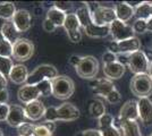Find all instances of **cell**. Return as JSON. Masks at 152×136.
Listing matches in <instances>:
<instances>
[{
    "label": "cell",
    "mask_w": 152,
    "mask_h": 136,
    "mask_svg": "<svg viewBox=\"0 0 152 136\" xmlns=\"http://www.w3.org/2000/svg\"><path fill=\"white\" fill-rule=\"evenodd\" d=\"M149 75H150V77L152 78V63L150 64V69H149Z\"/></svg>",
    "instance_id": "53"
},
{
    "label": "cell",
    "mask_w": 152,
    "mask_h": 136,
    "mask_svg": "<svg viewBox=\"0 0 152 136\" xmlns=\"http://www.w3.org/2000/svg\"><path fill=\"white\" fill-rule=\"evenodd\" d=\"M89 112L91 117L100 119L103 115H106V105L101 100H98V99L92 100L89 105Z\"/></svg>",
    "instance_id": "27"
},
{
    "label": "cell",
    "mask_w": 152,
    "mask_h": 136,
    "mask_svg": "<svg viewBox=\"0 0 152 136\" xmlns=\"http://www.w3.org/2000/svg\"><path fill=\"white\" fill-rule=\"evenodd\" d=\"M76 136H82V132H80L78 134H76Z\"/></svg>",
    "instance_id": "54"
},
{
    "label": "cell",
    "mask_w": 152,
    "mask_h": 136,
    "mask_svg": "<svg viewBox=\"0 0 152 136\" xmlns=\"http://www.w3.org/2000/svg\"><path fill=\"white\" fill-rule=\"evenodd\" d=\"M13 23L15 24L16 28L20 33H24L30 30L32 23H31V14L25 9H19L16 12L15 16L13 18Z\"/></svg>",
    "instance_id": "17"
},
{
    "label": "cell",
    "mask_w": 152,
    "mask_h": 136,
    "mask_svg": "<svg viewBox=\"0 0 152 136\" xmlns=\"http://www.w3.org/2000/svg\"><path fill=\"white\" fill-rule=\"evenodd\" d=\"M82 136H102L99 129H86L82 132Z\"/></svg>",
    "instance_id": "44"
},
{
    "label": "cell",
    "mask_w": 152,
    "mask_h": 136,
    "mask_svg": "<svg viewBox=\"0 0 152 136\" xmlns=\"http://www.w3.org/2000/svg\"><path fill=\"white\" fill-rule=\"evenodd\" d=\"M0 56L5 58H12L13 56V44L5 39H0Z\"/></svg>",
    "instance_id": "31"
},
{
    "label": "cell",
    "mask_w": 152,
    "mask_h": 136,
    "mask_svg": "<svg viewBox=\"0 0 152 136\" xmlns=\"http://www.w3.org/2000/svg\"><path fill=\"white\" fill-rule=\"evenodd\" d=\"M75 14L76 16H77V18H78V20H80L81 27H83V28H85L91 23H93V20H92V14H91V10H90L88 4L78 7L77 10L75 12Z\"/></svg>",
    "instance_id": "24"
},
{
    "label": "cell",
    "mask_w": 152,
    "mask_h": 136,
    "mask_svg": "<svg viewBox=\"0 0 152 136\" xmlns=\"http://www.w3.org/2000/svg\"><path fill=\"white\" fill-rule=\"evenodd\" d=\"M128 56L129 55H125V53H119L117 55V61L121 64L123 66H127V63H128Z\"/></svg>",
    "instance_id": "46"
},
{
    "label": "cell",
    "mask_w": 152,
    "mask_h": 136,
    "mask_svg": "<svg viewBox=\"0 0 152 136\" xmlns=\"http://www.w3.org/2000/svg\"><path fill=\"white\" fill-rule=\"evenodd\" d=\"M58 76V71L55 66L43 64V65L38 66L34 71L28 75L26 84L30 85H37L40 82L45 81V79H53Z\"/></svg>",
    "instance_id": "5"
},
{
    "label": "cell",
    "mask_w": 152,
    "mask_h": 136,
    "mask_svg": "<svg viewBox=\"0 0 152 136\" xmlns=\"http://www.w3.org/2000/svg\"><path fill=\"white\" fill-rule=\"evenodd\" d=\"M101 132L102 136H123L121 134V130L119 128H117L115 125L113 126H108V127H104V128H101L99 129Z\"/></svg>",
    "instance_id": "34"
},
{
    "label": "cell",
    "mask_w": 152,
    "mask_h": 136,
    "mask_svg": "<svg viewBox=\"0 0 152 136\" xmlns=\"http://www.w3.org/2000/svg\"><path fill=\"white\" fill-rule=\"evenodd\" d=\"M13 66L12 58H5V57L0 56V74H2L6 78L9 77V74H10Z\"/></svg>",
    "instance_id": "30"
},
{
    "label": "cell",
    "mask_w": 152,
    "mask_h": 136,
    "mask_svg": "<svg viewBox=\"0 0 152 136\" xmlns=\"http://www.w3.org/2000/svg\"><path fill=\"white\" fill-rule=\"evenodd\" d=\"M52 83V95L59 100L69 99L75 92V84L73 79L65 75H58L51 81Z\"/></svg>",
    "instance_id": "1"
},
{
    "label": "cell",
    "mask_w": 152,
    "mask_h": 136,
    "mask_svg": "<svg viewBox=\"0 0 152 136\" xmlns=\"http://www.w3.org/2000/svg\"><path fill=\"white\" fill-rule=\"evenodd\" d=\"M151 136H152V134H151Z\"/></svg>",
    "instance_id": "58"
},
{
    "label": "cell",
    "mask_w": 152,
    "mask_h": 136,
    "mask_svg": "<svg viewBox=\"0 0 152 136\" xmlns=\"http://www.w3.org/2000/svg\"><path fill=\"white\" fill-rule=\"evenodd\" d=\"M6 86H7V78L2 74H0V92L7 90Z\"/></svg>",
    "instance_id": "50"
},
{
    "label": "cell",
    "mask_w": 152,
    "mask_h": 136,
    "mask_svg": "<svg viewBox=\"0 0 152 136\" xmlns=\"http://www.w3.org/2000/svg\"><path fill=\"white\" fill-rule=\"evenodd\" d=\"M127 67L134 75L139 74H149L150 69V61L145 57L144 51H136L134 53H131L128 56V63Z\"/></svg>",
    "instance_id": "6"
},
{
    "label": "cell",
    "mask_w": 152,
    "mask_h": 136,
    "mask_svg": "<svg viewBox=\"0 0 152 136\" xmlns=\"http://www.w3.org/2000/svg\"><path fill=\"white\" fill-rule=\"evenodd\" d=\"M102 61H103V65L106 64H111V63H116L117 61V55H115L113 52L107 51L102 55Z\"/></svg>",
    "instance_id": "40"
},
{
    "label": "cell",
    "mask_w": 152,
    "mask_h": 136,
    "mask_svg": "<svg viewBox=\"0 0 152 136\" xmlns=\"http://www.w3.org/2000/svg\"><path fill=\"white\" fill-rule=\"evenodd\" d=\"M106 100H107L109 103H111V104H116V103H118L119 101L121 100V93L118 92L117 90H115L113 91L109 95H108L107 97H106Z\"/></svg>",
    "instance_id": "39"
},
{
    "label": "cell",
    "mask_w": 152,
    "mask_h": 136,
    "mask_svg": "<svg viewBox=\"0 0 152 136\" xmlns=\"http://www.w3.org/2000/svg\"><path fill=\"white\" fill-rule=\"evenodd\" d=\"M16 8L13 2H0V18L7 20H13L16 14Z\"/></svg>",
    "instance_id": "29"
},
{
    "label": "cell",
    "mask_w": 152,
    "mask_h": 136,
    "mask_svg": "<svg viewBox=\"0 0 152 136\" xmlns=\"http://www.w3.org/2000/svg\"><path fill=\"white\" fill-rule=\"evenodd\" d=\"M139 118V107H137V101L135 100H128L123 104V107L119 110V116L118 119L123 120H135Z\"/></svg>",
    "instance_id": "15"
},
{
    "label": "cell",
    "mask_w": 152,
    "mask_h": 136,
    "mask_svg": "<svg viewBox=\"0 0 152 136\" xmlns=\"http://www.w3.org/2000/svg\"><path fill=\"white\" fill-rule=\"evenodd\" d=\"M108 51L113 52L115 55H118V53H119V50H118V42L111 41V42L108 44Z\"/></svg>",
    "instance_id": "45"
},
{
    "label": "cell",
    "mask_w": 152,
    "mask_h": 136,
    "mask_svg": "<svg viewBox=\"0 0 152 136\" xmlns=\"http://www.w3.org/2000/svg\"><path fill=\"white\" fill-rule=\"evenodd\" d=\"M85 34L90 38H94V39H101L106 38L110 34V28L109 26H98L94 23H91L89 26H86L84 28Z\"/></svg>",
    "instance_id": "23"
},
{
    "label": "cell",
    "mask_w": 152,
    "mask_h": 136,
    "mask_svg": "<svg viewBox=\"0 0 152 136\" xmlns=\"http://www.w3.org/2000/svg\"><path fill=\"white\" fill-rule=\"evenodd\" d=\"M135 16L136 20H148L151 17V2L150 1H142L135 8Z\"/></svg>",
    "instance_id": "28"
},
{
    "label": "cell",
    "mask_w": 152,
    "mask_h": 136,
    "mask_svg": "<svg viewBox=\"0 0 152 136\" xmlns=\"http://www.w3.org/2000/svg\"><path fill=\"white\" fill-rule=\"evenodd\" d=\"M99 120V129H101V128H104V127H108V126H113L115 125V118L111 115H109V113H106V115H103V116L100 118V119H98Z\"/></svg>",
    "instance_id": "35"
},
{
    "label": "cell",
    "mask_w": 152,
    "mask_h": 136,
    "mask_svg": "<svg viewBox=\"0 0 152 136\" xmlns=\"http://www.w3.org/2000/svg\"><path fill=\"white\" fill-rule=\"evenodd\" d=\"M42 27H43V30H45V32H48V33L55 32V30L57 28V27H56V25H55L52 22H50V20H48V18H45V20H43Z\"/></svg>",
    "instance_id": "42"
},
{
    "label": "cell",
    "mask_w": 152,
    "mask_h": 136,
    "mask_svg": "<svg viewBox=\"0 0 152 136\" xmlns=\"http://www.w3.org/2000/svg\"><path fill=\"white\" fill-rule=\"evenodd\" d=\"M139 107V118L142 124L149 127L152 126V101L149 97H143L137 100Z\"/></svg>",
    "instance_id": "11"
},
{
    "label": "cell",
    "mask_w": 152,
    "mask_h": 136,
    "mask_svg": "<svg viewBox=\"0 0 152 136\" xmlns=\"http://www.w3.org/2000/svg\"><path fill=\"white\" fill-rule=\"evenodd\" d=\"M133 31L137 34H143L148 31L146 28V20H136L133 23Z\"/></svg>",
    "instance_id": "36"
},
{
    "label": "cell",
    "mask_w": 152,
    "mask_h": 136,
    "mask_svg": "<svg viewBox=\"0 0 152 136\" xmlns=\"http://www.w3.org/2000/svg\"><path fill=\"white\" fill-rule=\"evenodd\" d=\"M53 7L58 8L59 10H61L64 13H67L68 10L73 8V2H70V1H55Z\"/></svg>",
    "instance_id": "38"
},
{
    "label": "cell",
    "mask_w": 152,
    "mask_h": 136,
    "mask_svg": "<svg viewBox=\"0 0 152 136\" xmlns=\"http://www.w3.org/2000/svg\"><path fill=\"white\" fill-rule=\"evenodd\" d=\"M8 99H9V94H8V91H7V90L1 91V92H0V104L7 103Z\"/></svg>",
    "instance_id": "48"
},
{
    "label": "cell",
    "mask_w": 152,
    "mask_h": 136,
    "mask_svg": "<svg viewBox=\"0 0 152 136\" xmlns=\"http://www.w3.org/2000/svg\"><path fill=\"white\" fill-rule=\"evenodd\" d=\"M40 97H41V93H40L37 85L24 84L17 92V97H18L19 102L24 104L35 101Z\"/></svg>",
    "instance_id": "13"
},
{
    "label": "cell",
    "mask_w": 152,
    "mask_h": 136,
    "mask_svg": "<svg viewBox=\"0 0 152 136\" xmlns=\"http://www.w3.org/2000/svg\"><path fill=\"white\" fill-rule=\"evenodd\" d=\"M34 53V44L28 39H20L13 44V56L12 59L17 61H26Z\"/></svg>",
    "instance_id": "7"
},
{
    "label": "cell",
    "mask_w": 152,
    "mask_h": 136,
    "mask_svg": "<svg viewBox=\"0 0 152 136\" xmlns=\"http://www.w3.org/2000/svg\"><path fill=\"white\" fill-rule=\"evenodd\" d=\"M66 16L67 14L59 10L56 7H51L50 9L48 10L47 13V18L52 22L56 27H60V26H64V23H65V20H66Z\"/></svg>",
    "instance_id": "25"
},
{
    "label": "cell",
    "mask_w": 152,
    "mask_h": 136,
    "mask_svg": "<svg viewBox=\"0 0 152 136\" xmlns=\"http://www.w3.org/2000/svg\"><path fill=\"white\" fill-rule=\"evenodd\" d=\"M39 91L41 93V97H49L52 95V83L51 79H45L37 84Z\"/></svg>",
    "instance_id": "32"
},
{
    "label": "cell",
    "mask_w": 152,
    "mask_h": 136,
    "mask_svg": "<svg viewBox=\"0 0 152 136\" xmlns=\"http://www.w3.org/2000/svg\"><path fill=\"white\" fill-rule=\"evenodd\" d=\"M28 71H27V67L24 65H14L10 74H9V78L10 81L13 82L14 84L17 85H24L27 82V78H28Z\"/></svg>",
    "instance_id": "20"
},
{
    "label": "cell",
    "mask_w": 152,
    "mask_h": 136,
    "mask_svg": "<svg viewBox=\"0 0 152 136\" xmlns=\"http://www.w3.org/2000/svg\"><path fill=\"white\" fill-rule=\"evenodd\" d=\"M0 39H2V35H1V32H0Z\"/></svg>",
    "instance_id": "57"
},
{
    "label": "cell",
    "mask_w": 152,
    "mask_h": 136,
    "mask_svg": "<svg viewBox=\"0 0 152 136\" xmlns=\"http://www.w3.org/2000/svg\"><path fill=\"white\" fill-rule=\"evenodd\" d=\"M90 86L93 91V93L96 95H100L102 97H106L113 92L116 90L113 81L108 79V78H94V79H91L90 81Z\"/></svg>",
    "instance_id": "9"
},
{
    "label": "cell",
    "mask_w": 152,
    "mask_h": 136,
    "mask_svg": "<svg viewBox=\"0 0 152 136\" xmlns=\"http://www.w3.org/2000/svg\"><path fill=\"white\" fill-rule=\"evenodd\" d=\"M0 136H4V133H2V130L0 129Z\"/></svg>",
    "instance_id": "55"
},
{
    "label": "cell",
    "mask_w": 152,
    "mask_h": 136,
    "mask_svg": "<svg viewBox=\"0 0 152 136\" xmlns=\"http://www.w3.org/2000/svg\"><path fill=\"white\" fill-rule=\"evenodd\" d=\"M34 129H35V125L34 124L25 123L23 124L22 126H19L17 128V132H18L19 136H33Z\"/></svg>",
    "instance_id": "33"
},
{
    "label": "cell",
    "mask_w": 152,
    "mask_h": 136,
    "mask_svg": "<svg viewBox=\"0 0 152 136\" xmlns=\"http://www.w3.org/2000/svg\"><path fill=\"white\" fill-rule=\"evenodd\" d=\"M115 126L121 130L123 136H142L139 124L135 120H123L115 118Z\"/></svg>",
    "instance_id": "16"
},
{
    "label": "cell",
    "mask_w": 152,
    "mask_h": 136,
    "mask_svg": "<svg viewBox=\"0 0 152 136\" xmlns=\"http://www.w3.org/2000/svg\"><path fill=\"white\" fill-rule=\"evenodd\" d=\"M81 60H82V57L81 56H77V55H73V56H70L69 58V64L72 66H74V67H77L78 64L81 63Z\"/></svg>",
    "instance_id": "47"
},
{
    "label": "cell",
    "mask_w": 152,
    "mask_h": 136,
    "mask_svg": "<svg viewBox=\"0 0 152 136\" xmlns=\"http://www.w3.org/2000/svg\"><path fill=\"white\" fill-rule=\"evenodd\" d=\"M141 47H142V43H141L139 38H136V36L118 42L119 53H125V55H131V53H134L136 51H140Z\"/></svg>",
    "instance_id": "22"
},
{
    "label": "cell",
    "mask_w": 152,
    "mask_h": 136,
    "mask_svg": "<svg viewBox=\"0 0 152 136\" xmlns=\"http://www.w3.org/2000/svg\"><path fill=\"white\" fill-rule=\"evenodd\" d=\"M150 136H151V135H150Z\"/></svg>",
    "instance_id": "59"
},
{
    "label": "cell",
    "mask_w": 152,
    "mask_h": 136,
    "mask_svg": "<svg viewBox=\"0 0 152 136\" xmlns=\"http://www.w3.org/2000/svg\"><path fill=\"white\" fill-rule=\"evenodd\" d=\"M144 53H145V57L148 58V60L150 61V64L152 63V50H146V51H144Z\"/></svg>",
    "instance_id": "52"
},
{
    "label": "cell",
    "mask_w": 152,
    "mask_h": 136,
    "mask_svg": "<svg viewBox=\"0 0 152 136\" xmlns=\"http://www.w3.org/2000/svg\"><path fill=\"white\" fill-rule=\"evenodd\" d=\"M151 17H152V2H151Z\"/></svg>",
    "instance_id": "56"
},
{
    "label": "cell",
    "mask_w": 152,
    "mask_h": 136,
    "mask_svg": "<svg viewBox=\"0 0 152 136\" xmlns=\"http://www.w3.org/2000/svg\"><path fill=\"white\" fill-rule=\"evenodd\" d=\"M33 136H52V133L47 127H45L42 124H40V125H35Z\"/></svg>",
    "instance_id": "37"
},
{
    "label": "cell",
    "mask_w": 152,
    "mask_h": 136,
    "mask_svg": "<svg viewBox=\"0 0 152 136\" xmlns=\"http://www.w3.org/2000/svg\"><path fill=\"white\" fill-rule=\"evenodd\" d=\"M125 68L126 67L119 64L118 61L111 63V64H106V65H103V74H104L106 78L110 79V81L119 79L124 76Z\"/></svg>",
    "instance_id": "21"
},
{
    "label": "cell",
    "mask_w": 152,
    "mask_h": 136,
    "mask_svg": "<svg viewBox=\"0 0 152 136\" xmlns=\"http://www.w3.org/2000/svg\"><path fill=\"white\" fill-rule=\"evenodd\" d=\"M80 110L73 103L65 102L59 107H56L57 121H74L80 118Z\"/></svg>",
    "instance_id": "10"
},
{
    "label": "cell",
    "mask_w": 152,
    "mask_h": 136,
    "mask_svg": "<svg viewBox=\"0 0 152 136\" xmlns=\"http://www.w3.org/2000/svg\"><path fill=\"white\" fill-rule=\"evenodd\" d=\"M42 125L45 127H47L51 133H53L55 129H56V123H53V121H45V123H42Z\"/></svg>",
    "instance_id": "49"
},
{
    "label": "cell",
    "mask_w": 152,
    "mask_h": 136,
    "mask_svg": "<svg viewBox=\"0 0 152 136\" xmlns=\"http://www.w3.org/2000/svg\"><path fill=\"white\" fill-rule=\"evenodd\" d=\"M0 32H1V35H2V39L7 40L12 44H15L20 39L19 38L20 32L16 28V26L13 23V20H7V22H5L1 25V27H0Z\"/></svg>",
    "instance_id": "18"
},
{
    "label": "cell",
    "mask_w": 152,
    "mask_h": 136,
    "mask_svg": "<svg viewBox=\"0 0 152 136\" xmlns=\"http://www.w3.org/2000/svg\"><path fill=\"white\" fill-rule=\"evenodd\" d=\"M77 75L84 79H94L99 73V61L93 56H84L75 68Z\"/></svg>",
    "instance_id": "3"
},
{
    "label": "cell",
    "mask_w": 152,
    "mask_h": 136,
    "mask_svg": "<svg viewBox=\"0 0 152 136\" xmlns=\"http://www.w3.org/2000/svg\"><path fill=\"white\" fill-rule=\"evenodd\" d=\"M45 109L47 108L45 107V104L40 100L32 101L30 103L25 104V107H24L27 119L33 120V121H37V120H40L41 118H43L45 113Z\"/></svg>",
    "instance_id": "14"
},
{
    "label": "cell",
    "mask_w": 152,
    "mask_h": 136,
    "mask_svg": "<svg viewBox=\"0 0 152 136\" xmlns=\"http://www.w3.org/2000/svg\"><path fill=\"white\" fill-rule=\"evenodd\" d=\"M129 86L132 93L139 99L149 97L152 94V78L149 74L134 75L131 79Z\"/></svg>",
    "instance_id": "2"
},
{
    "label": "cell",
    "mask_w": 152,
    "mask_h": 136,
    "mask_svg": "<svg viewBox=\"0 0 152 136\" xmlns=\"http://www.w3.org/2000/svg\"><path fill=\"white\" fill-rule=\"evenodd\" d=\"M109 28H110V35L116 42H121V41L134 38L133 26L128 25L127 23H124L121 20H116L115 22H113L109 25Z\"/></svg>",
    "instance_id": "8"
},
{
    "label": "cell",
    "mask_w": 152,
    "mask_h": 136,
    "mask_svg": "<svg viewBox=\"0 0 152 136\" xmlns=\"http://www.w3.org/2000/svg\"><path fill=\"white\" fill-rule=\"evenodd\" d=\"M114 8H115V12H116L117 20H121L124 23L128 22L133 16H135V8H133L127 1L117 2L115 5Z\"/></svg>",
    "instance_id": "19"
},
{
    "label": "cell",
    "mask_w": 152,
    "mask_h": 136,
    "mask_svg": "<svg viewBox=\"0 0 152 136\" xmlns=\"http://www.w3.org/2000/svg\"><path fill=\"white\" fill-rule=\"evenodd\" d=\"M26 118L27 117H26L24 108L22 105H18V104H13V105H10L9 113H8L6 121L8 123L9 126L18 128L19 126H22L23 124L26 123Z\"/></svg>",
    "instance_id": "12"
},
{
    "label": "cell",
    "mask_w": 152,
    "mask_h": 136,
    "mask_svg": "<svg viewBox=\"0 0 152 136\" xmlns=\"http://www.w3.org/2000/svg\"><path fill=\"white\" fill-rule=\"evenodd\" d=\"M9 109H10L9 104H0V121L7 120V117H8V113H9Z\"/></svg>",
    "instance_id": "41"
},
{
    "label": "cell",
    "mask_w": 152,
    "mask_h": 136,
    "mask_svg": "<svg viewBox=\"0 0 152 136\" xmlns=\"http://www.w3.org/2000/svg\"><path fill=\"white\" fill-rule=\"evenodd\" d=\"M68 38H69V40L73 43H77V42H80L82 40V33H81V31L70 33V34H68Z\"/></svg>",
    "instance_id": "43"
},
{
    "label": "cell",
    "mask_w": 152,
    "mask_h": 136,
    "mask_svg": "<svg viewBox=\"0 0 152 136\" xmlns=\"http://www.w3.org/2000/svg\"><path fill=\"white\" fill-rule=\"evenodd\" d=\"M63 27L66 30L67 34H70V33H74V32L80 31L81 24H80V20H78V18H77V16H76L75 13L67 14Z\"/></svg>",
    "instance_id": "26"
},
{
    "label": "cell",
    "mask_w": 152,
    "mask_h": 136,
    "mask_svg": "<svg viewBox=\"0 0 152 136\" xmlns=\"http://www.w3.org/2000/svg\"><path fill=\"white\" fill-rule=\"evenodd\" d=\"M146 28H148V32H152V17L146 20Z\"/></svg>",
    "instance_id": "51"
},
{
    "label": "cell",
    "mask_w": 152,
    "mask_h": 136,
    "mask_svg": "<svg viewBox=\"0 0 152 136\" xmlns=\"http://www.w3.org/2000/svg\"><path fill=\"white\" fill-rule=\"evenodd\" d=\"M90 8V7H89ZM92 14V20L98 26H109L113 22L117 20L115 8L107 6H95L90 8Z\"/></svg>",
    "instance_id": "4"
}]
</instances>
